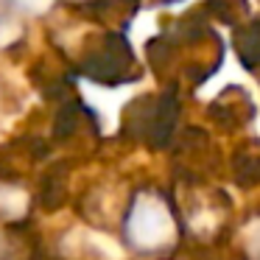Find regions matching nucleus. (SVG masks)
<instances>
[{
  "label": "nucleus",
  "instance_id": "f257e3e1",
  "mask_svg": "<svg viewBox=\"0 0 260 260\" xmlns=\"http://www.w3.org/2000/svg\"><path fill=\"white\" fill-rule=\"evenodd\" d=\"M12 3L23 12H37L40 6H45V0H12Z\"/></svg>",
  "mask_w": 260,
  "mask_h": 260
},
{
  "label": "nucleus",
  "instance_id": "f03ea898",
  "mask_svg": "<svg viewBox=\"0 0 260 260\" xmlns=\"http://www.w3.org/2000/svg\"><path fill=\"white\" fill-rule=\"evenodd\" d=\"M0 25H3V17H0Z\"/></svg>",
  "mask_w": 260,
  "mask_h": 260
}]
</instances>
